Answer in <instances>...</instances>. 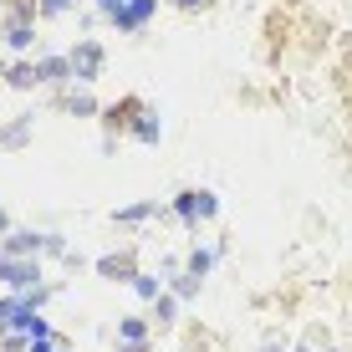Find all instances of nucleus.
Returning a JSON list of instances; mask_svg holds the SVG:
<instances>
[{
    "instance_id": "1",
    "label": "nucleus",
    "mask_w": 352,
    "mask_h": 352,
    "mask_svg": "<svg viewBox=\"0 0 352 352\" xmlns=\"http://www.w3.org/2000/svg\"><path fill=\"white\" fill-rule=\"evenodd\" d=\"M0 276H6V286H16V291H36L41 265L26 261V256H0Z\"/></svg>"
},
{
    "instance_id": "2",
    "label": "nucleus",
    "mask_w": 352,
    "mask_h": 352,
    "mask_svg": "<svg viewBox=\"0 0 352 352\" xmlns=\"http://www.w3.org/2000/svg\"><path fill=\"white\" fill-rule=\"evenodd\" d=\"M67 62H72V77L77 82H97V72H102V46L97 41H77V52H72Z\"/></svg>"
},
{
    "instance_id": "3",
    "label": "nucleus",
    "mask_w": 352,
    "mask_h": 352,
    "mask_svg": "<svg viewBox=\"0 0 352 352\" xmlns=\"http://www.w3.org/2000/svg\"><path fill=\"white\" fill-rule=\"evenodd\" d=\"M159 10V0H123V10L113 16V26L118 31H143V21Z\"/></svg>"
},
{
    "instance_id": "4",
    "label": "nucleus",
    "mask_w": 352,
    "mask_h": 352,
    "mask_svg": "<svg viewBox=\"0 0 352 352\" xmlns=\"http://www.w3.org/2000/svg\"><path fill=\"white\" fill-rule=\"evenodd\" d=\"M36 250H46V235H36V230H10L6 245H0V256H26V261H36Z\"/></svg>"
},
{
    "instance_id": "5",
    "label": "nucleus",
    "mask_w": 352,
    "mask_h": 352,
    "mask_svg": "<svg viewBox=\"0 0 352 352\" xmlns=\"http://www.w3.org/2000/svg\"><path fill=\"white\" fill-rule=\"evenodd\" d=\"M97 271H102L107 281H133V276H138V271H133V256H128V250H123V256H102V261H97Z\"/></svg>"
},
{
    "instance_id": "6",
    "label": "nucleus",
    "mask_w": 352,
    "mask_h": 352,
    "mask_svg": "<svg viewBox=\"0 0 352 352\" xmlns=\"http://www.w3.org/2000/svg\"><path fill=\"white\" fill-rule=\"evenodd\" d=\"M159 113H148V107H138V123H133V138L138 143H159Z\"/></svg>"
},
{
    "instance_id": "7",
    "label": "nucleus",
    "mask_w": 352,
    "mask_h": 352,
    "mask_svg": "<svg viewBox=\"0 0 352 352\" xmlns=\"http://www.w3.org/2000/svg\"><path fill=\"white\" fill-rule=\"evenodd\" d=\"M6 41L16 46V52H26V46L36 41V31H31V21H26V10H21L16 21H10V31H6Z\"/></svg>"
},
{
    "instance_id": "8",
    "label": "nucleus",
    "mask_w": 352,
    "mask_h": 352,
    "mask_svg": "<svg viewBox=\"0 0 352 352\" xmlns=\"http://www.w3.org/2000/svg\"><path fill=\"white\" fill-rule=\"evenodd\" d=\"M67 77H72L67 56H46V62H41V82H67Z\"/></svg>"
},
{
    "instance_id": "9",
    "label": "nucleus",
    "mask_w": 352,
    "mask_h": 352,
    "mask_svg": "<svg viewBox=\"0 0 352 352\" xmlns=\"http://www.w3.org/2000/svg\"><path fill=\"white\" fill-rule=\"evenodd\" d=\"M174 210H179V220H184V225H199V189L179 194V204H174Z\"/></svg>"
},
{
    "instance_id": "10",
    "label": "nucleus",
    "mask_w": 352,
    "mask_h": 352,
    "mask_svg": "<svg viewBox=\"0 0 352 352\" xmlns=\"http://www.w3.org/2000/svg\"><path fill=\"white\" fill-rule=\"evenodd\" d=\"M118 337H123V342H148V322H143V317H123Z\"/></svg>"
},
{
    "instance_id": "11",
    "label": "nucleus",
    "mask_w": 352,
    "mask_h": 352,
    "mask_svg": "<svg viewBox=\"0 0 352 352\" xmlns=\"http://www.w3.org/2000/svg\"><path fill=\"white\" fill-rule=\"evenodd\" d=\"M133 291H138L143 301H159V296H164V281H153V276L138 271V276H133Z\"/></svg>"
},
{
    "instance_id": "12",
    "label": "nucleus",
    "mask_w": 352,
    "mask_h": 352,
    "mask_svg": "<svg viewBox=\"0 0 352 352\" xmlns=\"http://www.w3.org/2000/svg\"><path fill=\"white\" fill-rule=\"evenodd\" d=\"M148 214H159V204H128V210H118V225H138Z\"/></svg>"
},
{
    "instance_id": "13",
    "label": "nucleus",
    "mask_w": 352,
    "mask_h": 352,
    "mask_svg": "<svg viewBox=\"0 0 352 352\" xmlns=\"http://www.w3.org/2000/svg\"><path fill=\"white\" fill-rule=\"evenodd\" d=\"M6 77H10V87H36V82H41V67H10Z\"/></svg>"
},
{
    "instance_id": "14",
    "label": "nucleus",
    "mask_w": 352,
    "mask_h": 352,
    "mask_svg": "<svg viewBox=\"0 0 352 352\" xmlns=\"http://www.w3.org/2000/svg\"><path fill=\"white\" fill-rule=\"evenodd\" d=\"M174 296H159V301H153V317H159V327H168V322H174Z\"/></svg>"
},
{
    "instance_id": "15",
    "label": "nucleus",
    "mask_w": 352,
    "mask_h": 352,
    "mask_svg": "<svg viewBox=\"0 0 352 352\" xmlns=\"http://www.w3.org/2000/svg\"><path fill=\"white\" fill-rule=\"evenodd\" d=\"M67 107H72V113H82V118H87V113H97V102H92L87 92H72V97H67Z\"/></svg>"
},
{
    "instance_id": "16",
    "label": "nucleus",
    "mask_w": 352,
    "mask_h": 352,
    "mask_svg": "<svg viewBox=\"0 0 352 352\" xmlns=\"http://www.w3.org/2000/svg\"><path fill=\"white\" fill-rule=\"evenodd\" d=\"M26 128H31V118H21V123H10L6 133H0V143H26Z\"/></svg>"
},
{
    "instance_id": "17",
    "label": "nucleus",
    "mask_w": 352,
    "mask_h": 352,
    "mask_svg": "<svg viewBox=\"0 0 352 352\" xmlns=\"http://www.w3.org/2000/svg\"><path fill=\"white\" fill-rule=\"evenodd\" d=\"M210 261H214V256H204V250H194V256H189V276H204V271H210Z\"/></svg>"
},
{
    "instance_id": "18",
    "label": "nucleus",
    "mask_w": 352,
    "mask_h": 352,
    "mask_svg": "<svg viewBox=\"0 0 352 352\" xmlns=\"http://www.w3.org/2000/svg\"><path fill=\"white\" fill-rule=\"evenodd\" d=\"M174 291H179V296H194V291H199V276H179Z\"/></svg>"
},
{
    "instance_id": "19",
    "label": "nucleus",
    "mask_w": 352,
    "mask_h": 352,
    "mask_svg": "<svg viewBox=\"0 0 352 352\" xmlns=\"http://www.w3.org/2000/svg\"><path fill=\"white\" fill-rule=\"evenodd\" d=\"M97 10H102V16H107V21H113V16H118V10H123V0H97Z\"/></svg>"
},
{
    "instance_id": "20",
    "label": "nucleus",
    "mask_w": 352,
    "mask_h": 352,
    "mask_svg": "<svg viewBox=\"0 0 352 352\" xmlns=\"http://www.w3.org/2000/svg\"><path fill=\"white\" fill-rule=\"evenodd\" d=\"M67 10V0H41V16H62Z\"/></svg>"
},
{
    "instance_id": "21",
    "label": "nucleus",
    "mask_w": 352,
    "mask_h": 352,
    "mask_svg": "<svg viewBox=\"0 0 352 352\" xmlns=\"http://www.w3.org/2000/svg\"><path fill=\"white\" fill-rule=\"evenodd\" d=\"M118 352H148V342H123Z\"/></svg>"
},
{
    "instance_id": "22",
    "label": "nucleus",
    "mask_w": 352,
    "mask_h": 352,
    "mask_svg": "<svg viewBox=\"0 0 352 352\" xmlns=\"http://www.w3.org/2000/svg\"><path fill=\"white\" fill-rule=\"evenodd\" d=\"M0 235H10V220H6V210H0Z\"/></svg>"
},
{
    "instance_id": "23",
    "label": "nucleus",
    "mask_w": 352,
    "mask_h": 352,
    "mask_svg": "<svg viewBox=\"0 0 352 352\" xmlns=\"http://www.w3.org/2000/svg\"><path fill=\"white\" fill-rule=\"evenodd\" d=\"M179 6H189V10H194V6H204V0H179Z\"/></svg>"
},
{
    "instance_id": "24",
    "label": "nucleus",
    "mask_w": 352,
    "mask_h": 352,
    "mask_svg": "<svg viewBox=\"0 0 352 352\" xmlns=\"http://www.w3.org/2000/svg\"><path fill=\"white\" fill-rule=\"evenodd\" d=\"M0 77H6V67H0Z\"/></svg>"
},
{
    "instance_id": "25",
    "label": "nucleus",
    "mask_w": 352,
    "mask_h": 352,
    "mask_svg": "<svg viewBox=\"0 0 352 352\" xmlns=\"http://www.w3.org/2000/svg\"><path fill=\"white\" fill-rule=\"evenodd\" d=\"M296 352H307V347H296Z\"/></svg>"
},
{
    "instance_id": "26",
    "label": "nucleus",
    "mask_w": 352,
    "mask_h": 352,
    "mask_svg": "<svg viewBox=\"0 0 352 352\" xmlns=\"http://www.w3.org/2000/svg\"><path fill=\"white\" fill-rule=\"evenodd\" d=\"M62 352H67V347H62Z\"/></svg>"
}]
</instances>
